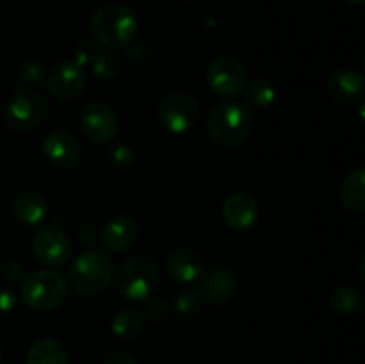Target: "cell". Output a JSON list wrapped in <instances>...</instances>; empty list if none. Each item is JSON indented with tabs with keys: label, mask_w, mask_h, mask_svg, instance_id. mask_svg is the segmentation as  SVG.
<instances>
[{
	"label": "cell",
	"mask_w": 365,
	"mask_h": 364,
	"mask_svg": "<svg viewBox=\"0 0 365 364\" xmlns=\"http://www.w3.org/2000/svg\"><path fill=\"white\" fill-rule=\"evenodd\" d=\"M32 253L41 264L48 268H59L71 257V241L63 228L56 225L39 228L32 238Z\"/></svg>",
	"instance_id": "30bf717a"
},
{
	"label": "cell",
	"mask_w": 365,
	"mask_h": 364,
	"mask_svg": "<svg viewBox=\"0 0 365 364\" xmlns=\"http://www.w3.org/2000/svg\"><path fill=\"white\" fill-rule=\"evenodd\" d=\"M364 314H365V298H364Z\"/></svg>",
	"instance_id": "f35d334b"
},
{
	"label": "cell",
	"mask_w": 365,
	"mask_h": 364,
	"mask_svg": "<svg viewBox=\"0 0 365 364\" xmlns=\"http://www.w3.org/2000/svg\"><path fill=\"white\" fill-rule=\"evenodd\" d=\"M114 275V263L106 252L86 250L68 270V284L81 295H96L109 285Z\"/></svg>",
	"instance_id": "5b68a950"
},
{
	"label": "cell",
	"mask_w": 365,
	"mask_h": 364,
	"mask_svg": "<svg viewBox=\"0 0 365 364\" xmlns=\"http://www.w3.org/2000/svg\"><path fill=\"white\" fill-rule=\"evenodd\" d=\"M223 220L235 231H248L259 220V203L248 193H232L221 207Z\"/></svg>",
	"instance_id": "5bb4252c"
},
{
	"label": "cell",
	"mask_w": 365,
	"mask_h": 364,
	"mask_svg": "<svg viewBox=\"0 0 365 364\" xmlns=\"http://www.w3.org/2000/svg\"><path fill=\"white\" fill-rule=\"evenodd\" d=\"M364 71H365V57H364Z\"/></svg>",
	"instance_id": "ab89813d"
},
{
	"label": "cell",
	"mask_w": 365,
	"mask_h": 364,
	"mask_svg": "<svg viewBox=\"0 0 365 364\" xmlns=\"http://www.w3.org/2000/svg\"><path fill=\"white\" fill-rule=\"evenodd\" d=\"M98 56H100L98 43L89 41V39H84V41L77 43V46H75L73 50V61L81 68H91Z\"/></svg>",
	"instance_id": "83f0119b"
},
{
	"label": "cell",
	"mask_w": 365,
	"mask_h": 364,
	"mask_svg": "<svg viewBox=\"0 0 365 364\" xmlns=\"http://www.w3.org/2000/svg\"><path fill=\"white\" fill-rule=\"evenodd\" d=\"M203 303H205V296L200 291V288L182 289L175 295L171 310L182 320H189V318H195L203 309Z\"/></svg>",
	"instance_id": "7402d4cb"
},
{
	"label": "cell",
	"mask_w": 365,
	"mask_h": 364,
	"mask_svg": "<svg viewBox=\"0 0 365 364\" xmlns=\"http://www.w3.org/2000/svg\"><path fill=\"white\" fill-rule=\"evenodd\" d=\"M27 364H68V352L56 339H39L29 348Z\"/></svg>",
	"instance_id": "44dd1931"
},
{
	"label": "cell",
	"mask_w": 365,
	"mask_h": 364,
	"mask_svg": "<svg viewBox=\"0 0 365 364\" xmlns=\"http://www.w3.org/2000/svg\"><path fill=\"white\" fill-rule=\"evenodd\" d=\"M146 327V318L143 314V310H139L138 307H123V309L118 310L113 316L110 321V330L121 341H135L139 335L145 332Z\"/></svg>",
	"instance_id": "d6986e66"
},
{
	"label": "cell",
	"mask_w": 365,
	"mask_h": 364,
	"mask_svg": "<svg viewBox=\"0 0 365 364\" xmlns=\"http://www.w3.org/2000/svg\"><path fill=\"white\" fill-rule=\"evenodd\" d=\"M160 282L159 264L150 256H132L118 268L116 289L130 302L148 300Z\"/></svg>",
	"instance_id": "3957f363"
},
{
	"label": "cell",
	"mask_w": 365,
	"mask_h": 364,
	"mask_svg": "<svg viewBox=\"0 0 365 364\" xmlns=\"http://www.w3.org/2000/svg\"><path fill=\"white\" fill-rule=\"evenodd\" d=\"M274 98H277V86L271 79H255L246 89V102L255 109H264V107L271 106Z\"/></svg>",
	"instance_id": "603a6c76"
},
{
	"label": "cell",
	"mask_w": 365,
	"mask_h": 364,
	"mask_svg": "<svg viewBox=\"0 0 365 364\" xmlns=\"http://www.w3.org/2000/svg\"><path fill=\"white\" fill-rule=\"evenodd\" d=\"M359 118H360V121L365 125V98L362 100V103H360V107H359Z\"/></svg>",
	"instance_id": "e575fe53"
},
{
	"label": "cell",
	"mask_w": 365,
	"mask_h": 364,
	"mask_svg": "<svg viewBox=\"0 0 365 364\" xmlns=\"http://www.w3.org/2000/svg\"><path fill=\"white\" fill-rule=\"evenodd\" d=\"M360 305V293L353 285H341L330 296V307L337 314L348 316L353 314Z\"/></svg>",
	"instance_id": "cb8c5ba5"
},
{
	"label": "cell",
	"mask_w": 365,
	"mask_h": 364,
	"mask_svg": "<svg viewBox=\"0 0 365 364\" xmlns=\"http://www.w3.org/2000/svg\"><path fill=\"white\" fill-rule=\"evenodd\" d=\"M48 103L45 96L32 88H20L14 91L4 107V121L13 132H31L45 121Z\"/></svg>",
	"instance_id": "8992f818"
},
{
	"label": "cell",
	"mask_w": 365,
	"mask_h": 364,
	"mask_svg": "<svg viewBox=\"0 0 365 364\" xmlns=\"http://www.w3.org/2000/svg\"><path fill=\"white\" fill-rule=\"evenodd\" d=\"M21 300L38 313H48L68 298V280L56 270H36L21 280Z\"/></svg>",
	"instance_id": "277c9868"
},
{
	"label": "cell",
	"mask_w": 365,
	"mask_h": 364,
	"mask_svg": "<svg viewBox=\"0 0 365 364\" xmlns=\"http://www.w3.org/2000/svg\"><path fill=\"white\" fill-rule=\"evenodd\" d=\"M16 307V293L9 285H0V314L13 313Z\"/></svg>",
	"instance_id": "1f68e13d"
},
{
	"label": "cell",
	"mask_w": 365,
	"mask_h": 364,
	"mask_svg": "<svg viewBox=\"0 0 365 364\" xmlns=\"http://www.w3.org/2000/svg\"><path fill=\"white\" fill-rule=\"evenodd\" d=\"M359 277L362 278V282H365V252L362 253L359 261Z\"/></svg>",
	"instance_id": "836d02e7"
},
{
	"label": "cell",
	"mask_w": 365,
	"mask_h": 364,
	"mask_svg": "<svg viewBox=\"0 0 365 364\" xmlns=\"http://www.w3.org/2000/svg\"><path fill=\"white\" fill-rule=\"evenodd\" d=\"M166 270L171 277L182 284H192L205 273L203 259L187 248H177L166 257Z\"/></svg>",
	"instance_id": "e0dca14e"
},
{
	"label": "cell",
	"mask_w": 365,
	"mask_h": 364,
	"mask_svg": "<svg viewBox=\"0 0 365 364\" xmlns=\"http://www.w3.org/2000/svg\"><path fill=\"white\" fill-rule=\"evenodd\" d=\"M253 131L252 111L239 102H223L210 111L207 132L216 145L237 148L248 141Z\"/></svg>",
	"instance_id": "7a4b0ae2"
},
{
	"label": "cell",
	"mask_w": 365,
	"mask_h": 364,
	"mask_svg": "<svg viewBox=\"0 0 365 364\" xmlns=\"http://www.w3.org/2000/svg\"><path fill=\"white\" fill-rule=\"evenodd\" d=\"M91 71L95 77L100 79V81H114L121 71V57L118 56V54H114L113 50L100 52V56L96 57V61L93 63Z\"/></svg>",
	"instance_id": "d4e9b609"
},
{
	"label": "cell",
	"mask_w": 365,
	"mask_h": 364,
	"mask_svg": "<svg viewBox=\"0 0 365 364\" xmlns=\"http://www.w3.org/2000/svg\"><path fill=\"white\" fill-rule=\"evenodd\" d=\"M171 307L160 296H150L148 303H146V316L153 321V323H164L170 318Z\"/></svg>",
	"instance_id": "f1b7e54d"
},
{
	"label": "cell",
	"mask_w": 365,
	"mask_h": 364,
	"mask_svg": "<svg viewBox=\"0 0 365 364\" xmlns=\"http://www.w3.org/2000/svg\"><path fill=\"white\" fill-rule=\"evenodd\" d=\"M138 29L139 21L134 11L120 2L100 6L89 21V31L93 38L109 50L127 46L135 38Z\"/></svg>",
	"instance_id": "6da1fadb"
},
{
	"label": "cell",
	"mask_w": 365,
	"mask_h": 364,
	"mask_svg": "<svg viewBox=\"0 0 365 364\" xmlns=\"http://www.w3.org/2000/svg\"><path fill=\"white\" fill-rule=\"evenodd\" d=\"M102 364H138V360L130 355L125 350H109V352L103 355Z\"/></svg>",
	"instance_id": "d6a6232c"
},
{
	"label": "cell",
	"mask_w": 365,
	"mask_h": 364,
	"mask_svg": "<svg viewBox=\"0 0 365 364\" xmlns=\"http://www.w3.org/2000/svg\"><path fill=\"white\" fill-rule=\"evenodd\" d=\"M342 2L349 4V6H362V4H365V0H342Z\"/></svg>",
	"instance_id": "d590c367"
},
{
	"label": "cell",
	"mask_w": 365,
	"mask_h": 364,
	"mask_svg": "<svg viewBox=\"0 0 365 364\" xmlns=\"http://www.w3.org/2000/svg\"><path fill=\"white\" fill-rule=\"evenodd\" d=\"M78 125H81V131L86 139L96 143V145L113 143L120 131L116 113L102 102H91L84 106L81 116H78Z\"/></svg>",
	"instance_id": "ba28073f"
},
{
	"label": "cell",
	"mask_w": 365,
	"mask_h": 364,
	"mask_svg": "<svg viewBox=\"0 0 365 364\" xmlns=\"http://www.w3.org/2000/svg\"><path fill=\"white\" fill-rule=\"evenodd\" d=\"M107 157H109V163L120 171L130 170L135 161L134 150L128 145H125V143H114L109 148V152H107Z\"/></svg>",
	"instance_id": "4316f807"
},
{
	"label": "cell",
	"mask_w": 365,
	"mask_h": 364,
	"mask_svg": "<svg viewBox=\"0 0 365 364\" xmlns=\"http://www.w3.org/2000/svg\"><path fill=\"white\" fill-rule=\"evenodd\" d=\"M2 357H4V353H2V346H0V364H2Z\"/></svg>",
	"instance_id": "74e56055"
},
{
	"label": "cell",
	"mask_w": 365,
	"mask_h": 364,
	"mask_svg": "<svg viewBox=\"0 0 365 364\" xmlns=\"http://www.w3.org/2000/svg\"><path fill=\"white\" fill-rule=\"evenodd\" d=\"M339 198L344 209L351 213H364L365 211V166L353 170L344 178L339 191Z\"/></svg>",
	"instance_id": "ffe728a7"
},
{
	"label": "cell",
	"mask_w": 365,
	"mask_h": 364,
	"mask_svg": "<svg viewBox=\"0 0 365 364\" xmlns=\"http://www.w3.org/2000/svg\"><path fill=\"white\" fill-rule=\"evenodd\" d=\"M2 275L7 282L14 284V282L24 280L27 277V271H25V266L20 261H6L2 264Z\"/></svg>",
	"instance_id": "4dcf8cb0"
},
{
	"label": "cell",
	"mask_w": 365,
	"mask_h": 364,
	"mask_svg": "<svg viewBox=\"0 0 365 364\" xmlns=\"http://www.w3.org/2000/svg\"><path fill=\"white\" fill-rule=\"evenodd\" d=\"M327 89L331 100L349 106V103L359 102L364 96L365 81L360 71L353 70V68H341L328 79Z\"/></svg>",
	"instance_id": "2e32d148"
},
{
	"label": "cell",
	"mask_w": 365,
	"mask_h": 364,
	"mask_svg": "<svg viewBox=\"0 0 365 364\" xmlns=\"http://www.w3.org/2000/svg\"><path fill=\"white\" fill-rule=\"evenodd\" d=\"M46 86H48L50 95L56 100L71 102L84 91V68L78 66L75 61H61L50 70L48 77H46Z\"/></svg>",
	"instance_id": "8fae6325"
},
{
	"label": "cell",
	"mask_w": 365,
	"mask_h": 364,
	"mask_svg": "<svg viewBox=\"0 0 365 364\" xmlns=\"http://www.w3.org/2000/svg\"><path fill=\"white\" fill-rule=\"evenodd\" d=\"M178 2H184V4H191V2H196V0H178Z\"/></svg>",
	"instance_id": "8d00e7d4"
},
{
	"label": "cell",
	"mask_w": 365,
	"mask_h": 364,
	"mask_svg": "<svg viewBox=\"0 0 365 364\" xmlns=\"http://www.w3.org/2000/svg\"><path fill=\"white\" fill-rule=\"evenodd\" d=\"M43 153L53 166L68 170L81 161L82 145L73 132L56 128V131H50L43 139Z\"/></svg>",
	"instance_id": "7c38bea8"
},
{
	"label": "cell",
	"mask_w": 365,
	"mask_h": 364,
	"mask_svg": "<svg viewBox=\"0 0 365 364\" xmlns=\"http://www.w3.org/2000/svg\"><path fill=\"white\" fill-rule=\"evenodd\" d=\"M248 74L239 61L232 57H220L212 61L207 70V84L214 95L221 98H234L245 91Z\"/></svg>",
	"instance_id": "9c48e42d"
},
{
	"label": "cell",
	"mask_w": 365,
	"mask_h": 364,
	"mask_svg": "<svg viewBox=\"0 0 365 364\" xmlns=\"http://www.w3.org/2000/svg\"><path fill=\"white\" fill-rule=\"evenodd\" d=\"M48 203L39 193L25 191L14 198L13 216L24 227H38L48 216Z\"/></svg>",
	"instance_id": "ac0fdd59"
},
{
	"label": "cell",
	"mask_w": 365,
	"mask_h": 364,
	"mask_svg": "<svg viewBox=\"0 0 365 364\" xmlns=\"http://www.w3.org/2000/svg\"><path fill=\"white\" fill-rule=\"evenodd\" d=\"M77 238H78V243H81L86 250H93L96 243L100 241L98 231H96L95 225L89 223V221L88 223H82L81 227H78Z\"/></svg>",
	"instance_id": "f546056e"
},
{
	"label": "cell",
	"mask_w": 365,
	"mask_h": 364,
	"mask_svg": "<svg viewBox=\"0 0 365 364\" xmlns=\"http://www.w3.org/2000/svg\"><path fill=\"white\" fill-rule=\"evenodd\" d=\"M200 291L205 300L212 303L230 302L237 291V277L230 266H214L212 270L203 273Z\"/></svg>",
	"instance_id": "9a60e30c"
},
{
	"label": "cell",
	"mask_w": 365,
	"mask_h": 364,
	"mask_svg": "<svg viewBox=\"0 0 365 364\" xmlns=\"http://www.w3.org/2000/svg\"><path fill=\"white\" fill-rule=\"evenodd\" d=\"M16 82L21 88L36 89L45 82V64L38 59H27L16 71Z\"/></svg>",
	"instance_id": "484cf974"
},
{
	"label": "cell",
	"mask_w": 365,
	"mask_h": 364,
	"mask_svg": "<svg viewBox=\"0 0 365 364\" xmlns=\"http://www.w3.org/2000/svg\"><path fill=\"white\" fill-rule=\"evenodd\" d=\"M139 239V223L135 218L128 214H118L106 221L102 232H100V241L103 248L110 253H121L135 245Z\"/></svg>",
	"instance_id": "4fadbf2b"
},
{
	"label": "cell",
	"mask_w": 365,
	"mask_h": 364,
	"mask_svg": "<svg viewBox=\"0 0 365 364\" xmlns=\"http://www.w3.org/2000/svg\"><path fill=\"white\" fill-rule=\"evenodd\" d=\"M159 123L171 134H185L200 118V103L185 91H171L157 106Z\"/></svg>",
	"instance_id": "52a82bcc"
}]
</instances>
